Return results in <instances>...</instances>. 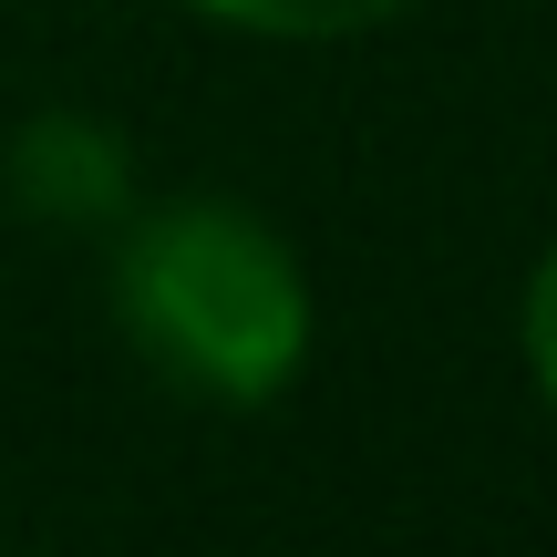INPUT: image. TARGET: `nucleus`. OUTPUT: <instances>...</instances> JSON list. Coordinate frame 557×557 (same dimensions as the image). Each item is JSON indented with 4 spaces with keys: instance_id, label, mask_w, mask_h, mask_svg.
I'll list each match as a JSON object with an SVG mask.
<instances>
[{
    "instance_id": "4",
    "label": "nucleus",
    "mask_w": 557,
    "mask_h": 557,
    "mask_svg": "<svg viewBox=\"0 0 557 557\" xmlns=\"http://www.w3.org/2000/svg\"><path fill=\"white\" fill-rule=\"evenodd\" d=\"M517 351H527V372H537V393L557 413V248L537 259V278H527V299H517Z\"/></svg>"
},
{
    "instance_id": "2",
    "label": "nucleus",
    "mask_w": 557,
    "mask_h": 557,
    "mask_svg": "<svg viewBox=\"0 0 557 557\" xmlns=\"http://www.w3.org/2000/svg\"><path fill=\"white\" fill-rule=\"evenodd\" d=\"M0 186H11L21 218L103 238V227H124V207H135V145H124L103 114H73V103H62V114H32L11 135Z\"/></svg>"
},
{
    "instance_id": "3",
    "label": "nucleus",
    "mask_w": 557,
    "mask_h": 557,
    "mask_svg": "<svg viewBox=\"0 0 557 557\" xmlns=\"http://www.w3.org/2000/svg\"><path fill=\"white\" fill-rule=\"evenodd\" d=\"M197 11L227 21V32H269V41H351V32L403 21L413 0H197Z\"/></svg>"
},
{
    "instance_id": "1",
    "label": "nucleus",
    "mask_w": 557,
    "mask_h": 557,
    "mask_svg": "<svg viewBox=\"0 0 557 557\" xmlns=\"http://www.w3.org/2000/svg\"><path fill=\"white\" fill-rule=\"evenodd\" d=\"M114 320L145 372L186 403H278L310 361V278L289 238L238 197H165L124 207L114 227Z\"/></svg>"
}]
</instances>
